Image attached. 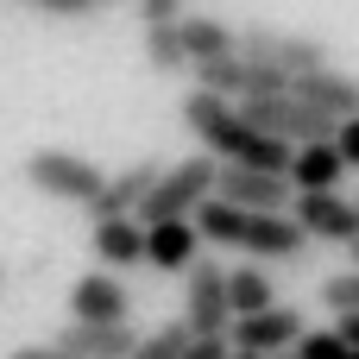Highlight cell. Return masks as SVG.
Wrapping results in <instances>:
<instances>
[{
  "label": "cell",
  "mask_w": 359,
  "mask_h": 359,
  "mask_svg": "<svg viewBox=\"0 0 359 359\" xmlns=\"http://www.w3.org/2000/svg\"><path fill=\"white\" fill-rule=\"evenodd\" d=\"M328 145L341 151V164H347V170H359V114H353V120H341V126H334V139H328Z\"/></svg>",
  "instance_id": "25"
},
{
  "label": "cell",
  "mask_w": 359,
  "mask_h": 359,
  "mask_svg": "<svg viewBox=\"0 0 359 359\" xmlns=\"http://www.w3.org/2000/svg\"><path fill=\"white\" fill-rule=\"evenodd\" d=\"M290 177L284 170H252V164H221L215 170V202L227 208H265V215H284L290 208Z\"/></svg>",
  "instance_id": "7"
},
{
  "label": "cell",
  "mask_w": 359,
  "mask_h": 359,
  "mask_svg": "<svg viewBox=\"0 0 359 359\" xmlns=\"http://www.w3.org/2000/svg\"><path fill=\"white\" fill-rule=\"evenodd\" d=\"M297 359H353V347L334 334V328H303V341L290 347Z\"/></svg>",
  "instance_id": "22"
},
{
  "label": "cell",
  "mask_w": 359,
  "mask_h": 359,
  "mask_svg": "<svg viewBox=\"0 0 359 359\" xmlns=\"http://www.w3.org/2000/svg\"><path fill=\"white\" fill-rule=\"evenodd\" d=\"M196 259H202L196 221H151L145 227V265L151 271H189Z\"/></svg>",
  "instance_id": "14"
},
{
  "label": "cell",
  "mask_w": 359,
  "mask_h": 359,
  "mask_svg": "<svg viewBox=\"0 0 359 359\" xmlns=\"http://www.w3.org/2000/svg\"><path fill=\"white\" fill-rule=\"evenodd\" d=\"M183 328L189 334H227L233 309H227V271L215 259H196L183 271Z\"/></svg>",
  "instance_id": "6"
},
{
  "label": "cell",
  "mask_w": 359,
  "mask_h": 359,
  "mask_svg": "<svg viewBox=\"0 0 359 359\" xmlns=\"http://www.w3.org/2000/svg\"><path fill=\"white\" fill-rule=\"evenodd\" d=\"M297 227H303V240H334V246H347L359 233V208L341 196V189H309V196H290V208H284Z\"/></svg>",
  "instance_id": "9"
},
{
  "label": "cell",
  "mask_w": 359,
  "mask_h": 359,
  "mask_svg": "<svg viewBox=\"0 0 359 359\" xmlns=\"http://www.w3.org/2000/svg\"><path fill=\"white\" fill-rule=\"evenodd\" d=\"M196 233L208 246H227V252H246V259H303V227L290 215H265V208H227V202H202L196 215Z\"/></svg>",
  "instance_id": "2"
},
{
  "label": "cell",
  "mask_w": 359,
  "mask_h": 359,
  "mask_svg": "<svg viewBox=\"0 0 359 359\" xmlns=\"http://www.w3.org/2000/svg\"><path fill=\"white\" fill-rule=\"evenodd\" d=\"M290 95H297L303 107H322L328 120H353V114H359V76H341L334 63H322V69L297 76V82H290Z\"/></svg>",
  "instance_id": "11"
},
{
  "label": "cell",
  "mask_w": 359,
  "mask_h": 359,
  "mask_svg": "<svg viewBox=\"0 0 359 359\" xmlns=\"http://www.w3.org/2000/svg\"><path fill=\"white\" fill-rule=\"evenodd\" d=\"M322 309H334V316L359 309V265H353V271H334V278L322 284Z\"/></svg>",
  "instance_id": "23"
},
{
  "label": "cell",
  "mask_w": 359,
  "mask_h": 359,
  "mask_svg": "<svg viewBox=\"0 0 359 359\" xmlns=\"http://www.w3.org/2000/svg\"><path fill=\"white\" fill-rule=\"evenodd\" d=\"M252 95H290V76H284V69H265V63H246L240 101H252Z\"/></svg>",
  "instance_id": "24"
},
{
  "label": "cell",
  "mask_w": 359,
  "mask_h": 359,
  "mask_svg": "<svg viewBox=\"0 0 359 359\" xmlns=\"http://www.w3.org/2000/svg\"><path fill=\"white\" fill-rule=\"evenodd\" d=\"M347 246H353V265H359V233H353V240H347Z\"/></svg>",
  "instance_id": "31"
},
{
  "label": "cell",
  "mask_w": 359,
  "mask_h": 359,
  "mask_svg": "<svg viewBox=\"0 0 359 359\" xmlns=\"http://www.w3.org/2000/svg\"><path fill=\"white\" fill-rule=\"evenodd\" d=\"M215 170H221V158H177V164H164L158 170V183H151V196L139 202V227H151V221H189L208 196H215Z\"/></svg>",
  "instance_id": "3"
},
{
  "label": "cell",
  "mask_w": 359,
  "mask_h": 359,
  "mask_svg": "<svg viewBox=\"0 0 359 359\" xmlns=\"http://www.w3.org/2000/svg\"><path fill=\"white\" fill-rule=\"evenodd\" d=\"M353 208H359V202H353Z\"/></svg>",
  "instance_id": "36"
},
{
  "label": "cell",
  "mask_w": 359,
  "mask_h": 359,
  "mask_svg": "<svg viewBox=\"0 0 359 359\" xmlns=\"http://www.w3.org/2000/svg\"><path fill=\"white\" fill-rule=\"evenodd\" d=\"M183 126L202 139V151L208 158H221V164H252V170H290V145L284 139H271V133H259L227 95H208V88H196L189 101H183Z\"/></svg>",
  "instance_id": "1"
},
{
  "label": "cell",
  "mask_w": 359,
  "mask_h": 359,
  "mask_svg": "<svg viewBox=\"0 0 359 359\" xmlns=\"http://www.w3.org/2000/svg\"><path fill=\"white\" fill-rule=\"evenodd\" d=\"M233 347H227V334H189V347H183V359H227Z\"/></svg>",
  "instance_id": "26"
},
{
  "label": "cell",
  "mask_w": 359,
  "mask_h": 359,
  "mask_svg": "<svg viewBox=\"0 0 359 359\" xmlns=\"http://www.w3.org/2000/svg\"><path fill=\"white\" fill-rule=\"evenodd\" d=\"M0 284H6V265H0Z\"/></svg>",
  "instance_id": "34"
},
{
  "label": "cell",
  "mask_w": 359,
  "mask_h": 359,
  "mask_svg": "<svg viewBox=\"0 0 359 359\" xmlns=\"http://www.w3.org/2000/svg\"><path fill=\"white\" fill-rule=\"evenodd\" d=\"M25 183H32L38 196H50V202L88 208V202L101 196V183H107V177H101V164H95V158L44 145V151H32V158H25Z\"/></svg>",
  "instance_id": "4"
},
{
  "label": "cell",
  "mask_w": 359,
  "mask_h": 359,
  "mask_svg": "<svg viewBox=\"0 0 359 359\" xmlns=\"http://www.w3.org/2000/svg\"><path fill=\"white\" fill-rule=\"evenodd\" d=\"M240 57L246 63H265V69H284L290 82L322 69L328 63V44L322 38H303V32H271V25H246L240 32Z\"/></svg>",
  "instance_id": "5"
},
{
  "label": "cell",
  "mask_w": 359,
  "mask_h": 359,
  "mask_svg": "<svg viewBox=\"0 0 359 359\" xmlns=\"http://www.w3.org/2000/svg\"><path fill=\"white\" fill-rule=\"evenodd\" d=\"M303 341V316L297 309H284V303H271V309H259V316H233V328H227V347L233 353H290Z\"/></svg>",
  "instance_id": "8"
},
{
  "label": "cell",
  "mask_w": 359,
  "mask_h": 359,
  "mask_svg": "<svg viewBox=\"0 0 359 359\" xmlns=\"http://www.w3.org/2000/svg\"><path fill=\"white\" fill-rule=\"evenodd\" d=\"M13 359H69V353H57V347H19Z\"/></svg>",
  "instance_id": "30"
},
{
  "label": "cell",
  "mask_w": 359,
  "mask_h": 359,
  "mask_svg": "<svg viewBox=\"0 0 359 359\" xmlns=\"http://www.w3.org/2000/svg\"><path fill=\"white\" fill-rule=\"evenodd\" d=\"M25 6H44V13H63V19H82V13H95V0H25Z\"/></svg>",
  "instance_id": "28"
},
{
  "label": "cell",
  "mask_w": 359,
  "mask_h": 359,
  "mask_svg": "<svg viewBox=\"0 0 359 359\" xmlns=\"http://www.w3.org/2000/svg\"><path fill=\"white\" fill-rule=\"evenodd\" d=\"M95 6H107V0H95Z\"/></svg>",
  "instance_id": "35"
},
{
  "label": "cell",
  "mask_w": 359,
  "mask_h": 359,
  "mask_svg": "<svg viewBox=\"0 0 359 359\" xmlns=\"http://www.w3.org/2000/svg\"><path fill=\"white\" fill-rule=\"evenodd\" d=\"M271 359H297V353H271Z\"/></svg>",
  "instance_id": "33"
},
{
  "label": "cell",
  "mask_w": 359,
  "mask_h": 359,
  "mask_svg": "<svg viewBox=\"0 0 359 359\" xmlns=\"http://www.w3.org/2000/svg\"><path fill=\"white\" fill-rule=\"evenodd\" d=\"M177 38H183V57H189V63H196V57H240V32H227L221 19L183 13V19H177Z\"/></svg>",
  "instance_id": "17"
},
{
  "label": "cell",
  "mask_w": 359,
  "mask_h": 359,
  "mask_svg": "<svg viewBox=\"0 0 359 359\" xmlns=\"http://www.w3.org/2000/svg\"><path fill=\"white\" fill-rule=\"evenodd\" d=\"M145 63H151L158 76H170V69H189V57H183V38H177V25H145Z\"/></svg>",
  "instance_id": "20"
},
{
  "label": "cell",
  "mask_w": 359,
  "mask_h": 359,
  "mask_svg": "<svg viewBox=\"0 0 359 359\" xmlns=\"http://www.w3.org/2000/svg\"><path fill=\"white\" fill-rule=\"evenodd\" d=\"M271 303H278L271 271H259V265H233V271H227V309H233V316H259V309H271Z\"/></svg>",
  "instance_id": "18"
},
{
  "label": "cell",
  "mask_w": 359,
  "mask_h": 359,
  "mask_svg": "<svg viewBox=\"0 0 359 359\" xmlns=\"http://www.w3.org/2000/svg\"><path fill=\"white\" fill-rule=\"evenodd\" d=\"M189 69H196V88H208V95H227L233 101L246 88V57H196Z\"/></svg>",
  "instance_id": "19"
},
{
  "label": "cell",
  "mask_w": 359,
  "mask_h": 359,
  "mask_svg": "<svg viewBox=\"0 0 359 359\" xmlns=\"http://www.w3.org/2000/svg\"><path fill=\"white\" fill-rule=\"evenodd\" d=\"M158 170H164L158 158H145V164H126L120 177H107V183H101V196L88 202V215H95V221H120V215H139V202L151 196Z\"/></svg>",
  "instance_id": "12"
},
{
  "label": "cell",
  "mask_w": 359,
  "mask_h": 359,
  "mask_svg": "<svg viewBox=\"0 0 359 359\" xmlns=\"http://www.w3.org/2000/svg\"><path fill=\"white\" fill-rule=\"evenodd\" d=\"M126 316H133V297L114 271H88L69 290V322H126Z\"/></svg>",
  "instance_id": "13"
},
{
  "label": "cell",
  "mask_w": 359,
  "mask_h": 359,
  "mask_svg": "<svg viewBox=\"0 0 359 359\" xmlns=\"http://www.w3.org/2000/svg\"><path fill=\"white\" fill-rule=\"evenodd\" d=\"M353 359H359V353H353Z\"/></svg>",
  "instance_id": "37"
},
{
  "label": "cell",
  "mask_w": 359,
  "mask_h": 359,
  "mask_svg": "<svg viewBox=\"0 0 359 359\" xmlns=\"http://www.w3.org/2000/svg\"><path fill=\"white\" fill-rule=\"evenodd\" d=\"M227 359H259V353H227Z\"/></svg>",
  "instance_id": "32"
},
{
  "label": "cell",
  "mask_w": 359,
  "mask_h": 359,
  "mask_svg": "<svg viewBox=\"0 0 359 359\" xmlns=\"http://www.w3.org/2000/svg\"><path fill=\"white\" fill-rule=\"evenodd\" d=\"M95 259H101V271L145 265V227H139L133 215H120V221H95Z\"/></svg>",
  "instance_id": "16"
},
{
  "label": "cell",
  "mask_w": 359,
  "mask_h": 359,
  "mask_svg": "<svg viewBox=\"0 0 359 359\" xmlns=\"http://www.w3.org/2000/svg\"><path fill=\"white\" fill-rule=\"evenodd\" d=\"M50 347L69 359H126L139 347V334H133V322H63Z\"/></svg>",
  "instance_id": "10"
},
{
  "label": "cell",
  "mask_w": 359,
  "mask_h": 359,
  "mask_svg": "<svg viewBox=\"0 0 359 359\" xmlns=\"http://www.w3.org/2000/svg\"><path fill=\"white\" fill-rule=\"evenodd\" d=\"M183 347H189V328L183 322H158L151 334H139V347L126 359H183Z\"/></svg>",
  "instance_id": "21"
},
{
  "label": "cell",
  "mask_w": 359,
  "mask_h": 359,
  "mask_svg": "<svg viewBox=\"0 0 359 359\" xmlns=\"http://www.w3.org/2000/svg\"><path fill=\"white\" fill-rule=\"evenodd\" d=\"M334 334H341V341H347V347L359 353V309H347V316H334Z\"/></svg>",
  "instance_id": "29"
},
{
  "label": "cell",
  "mask_w": 359,
  "mask_h": 359,
  "mask_svg": "<svg viewBox=\"0 0 359 359\" xmlns=\"http://www.w3.org/2000/svg\"><path fill=\"white\" fill-rule=\"evenodd\" d=\"M139 19L145 25H177L183 19V0H139Z\"/></svg>",
  "instance_id": "27"
},
{
  "label": "cell",
  "mask_w": 359,
  "mask_h": 359,
  "mask_svg": "<svg viewBox=\"0 0 359 359\" xmlns=\"http://www.w3.org/2000/svg\"><path fill=\"white\" fill-rule=\"evenodd\" d=\"M290 189L297 196H309V189H341V177H347V164H341V151L328 145V139H309V145H297L290 151Z\"/></svg>",
  "instance_id": "15"
}]
</instances>
